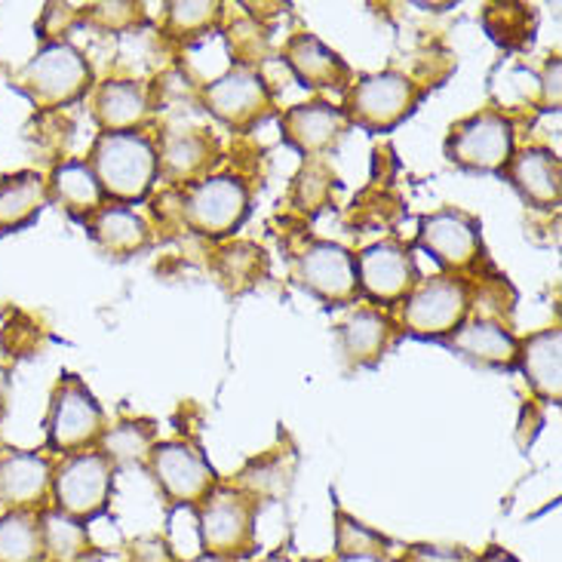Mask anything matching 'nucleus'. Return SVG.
<instances>
[{"label":"nucleus","instance_id":"nucleus-8","mask_svg":"<svg viewBox=\"0 0 562 562\" xmlns=\"http://www.w3.org/2000/svg\"><path fill=\"white\" fill-rule=\"evenodd\" d=\"M471 314V292L456 274L418 280L403 299V333L422 341H446Z\"/></svg>","mask_w":562,"mask_h":562},{"label":"nucleus","instance_id":"nucleus-1","mask_svg":"<svg viewBox=\"0 0 562 562\" xmlns=\"http://www.w3.org/2000/svg\"><path fill=\"white\" fill-rule=\"evenodd\" d=\"M90 169L105 200L117 206H136L148 198L160 176V151L138 130L130 133H99L92 142Z\"/></svg>","mask_w":562,"mask_h":562},{"label":"nucleus","instance_id":"nucleus-25","mask_svg":"<svg viewBox=\"0 0 562 562\" xmlns=\"http://www.w3.org/2000/svg\"><path fill=\"white\" fill-rule=\"evenodd\" d=\"M49 200L59 203L65 213L80 222H90L92 215L105 206V194L95 182L92 169L87 160H65L53 169V176L46 179Z\"/></svg>","mask_w":562,"mask_h":562},{"label":"nucleus","instance_id":"nucleus-34","mask_svg":"<svg viewBox=\"0 0 562 562\" xmlns=\"http://www.w3.org/2000/svg\"><path fill=\"white\" fill-rule=\"evenodd\" d=\"M560 59L550 56L548 65H544V77H541V102L548 111H557L560 108Z\"/></svg>","mask_w":562,"mask_h":562},{"label":"nucleus","instance_id":"nucleus-21","mask_svg":"<svg viewBox=\"0 0 562 562\" xmlns=\"http://www.w3.org/2000/svg\"><path fill=\"white\" fill-rule=\"evenodd\" d=\"M394 341V323L387 314L375 307H357L341 326H338V345L345 360L353 369H372L381 363Z\"/></svg>","mask_w":562,"mask_h":562},{"label":"nucleus","instance_id":"nucleus-7","mask_svg":"<svg viewBox=\"0 0 562 562\" xmlns=\"http://www.w3.org/2000/svg\"><path fill=\"white\" fill-rule=\"evenodd\" d=\"M259 502L246 492L213 488V495L198 507V538L203 553L240 560L256 548Z\"/></svg>","mask_w":562,"mask_h":562},{"label":"nucleus","instance_id":"nucleus-9","mask_svg":"<svg viewBox=\"0 0 562 562\" xmlns=\"http://www.w3.org/2000/svg\"><path fill=\"white\" fill-rule=\"evenodd\" d=\"M249 210L252 191L237 176H206L184 188L182 218L200 237H228L249 218Z\"/></svg>","mask_w":562,"mask_h":562},{"label":"nucleus","instance_id":"nucleus-10","mask_svg":"<svg viewBox=\"0 0 562 562\" xmlns=\"http://www.w3.org/2000/svg\"><path fill=\"white\" fill-rule=\"evenodd\" d=\"M145 464H148V473L160 488V495L176 507H194L198 510L218 486L213 464L206 461L198 446L184 440L154 442L151 456Z\"/></svg>","mask_w":562,"mask_h":562},{"label":"nucleus","instance_id":"nucleus-36","mask_svg":"<svg viewBox=\"0 0 562 562\" xmlns=\"http://www.w3.org/2000/svg\"><path fill=\"white\" fill-rule=\"evenodd\" d=\"M473 562H519V560L510 553V550L492 544L488 550H483V557H473Z\"/></svg>","mask_w":562,"mask_h":562},{"label":"nucleus","instance_id":"nucleus-39","mask_svg":"<svg viewBox=\"0 0 562 562\" xmlns=\"http://www.w3.org/2000/svg\"><path fill=\"white\" fill-rule=\"evenodd\" d=\"M259 562H292L289 557H283V553H271V557H265V560Z\"/></svg>","mask_w":562,"mask_h":562},{"label":"nucleus","instance_id":"nucleus-29","mask_svg":"<svg viewBox=\"0 0 562 562\" xmlns=\"http://www.w3.org/2000/svg\"><path fill=\"white\" fill-rule=\"evenodd\" d=\"M391 538H384L375 529L363 526L360 519H353L345 510L335 514V553L341 560H372L387 562L391 560Z\"/></svg>","mask_w":562,"mask_h":562},{"label":"nucleus","instance_id":"nucleus-15","mask_svg":"<svg viewBox=\"0 0 562 562\" xmlns=\"http://www.w3.org/2000/svg\"><path fill=\"white\" fill-rule=\"evenodd\" d=\"M280 130L289 148H295L304 157H319L350 130L345 111L329 102H304L292 105L280 114Z\"/></svg>","mask_w":562,"mask_h":562},{"label":"nucleus","instance_id":"nucleus-24","mask_svg":"<svg viewBox=\"0 0 562 562\" xmlns=\"http://www.w3.org/2000/svg\"><path fill=\"white\" fill-rule=\"evenodd\" d=\"M49 203L46 179L34 169H22L0 179V237L15 234L37 222Z\"/></svg>","mask_w":562,"mask_h":562},{"label":"nucleus","instance_id":"nucleus-31","mask_svg":"<svg viewBox=\"0 0 562 562\" xmlns=\"http://www.w3.org/2000/svg\"><path fill=\"white\" fill-rule=\"evenodd\" d=\"M218 15H222V7L210 3V0H176L167 7L169 29L176 34H188V37L191 34H210Z\"/></svg>","mask_w":562,"mask_h":562},{"label":"nucleus","instance_id":"nucleus-2","mask_svg":"<svg viewBox=\"0 0 562 562\" xmlns=\"http://www.w3.org/2000/svg\"><path fill=\"white\" fill-rule=\"evenodd\" d=\"M13 83L31 105L53 111V108L75 105L90 92L92 68L75 44L59 41V44L41 46L19 68Z\"/></svg>","mask_w":562,"mask_h":562},{"label":"nucleus","instance_id":"nucleus-33","mask_svg":"<svg viewBox=\"0 0 562 562\" xmlns=\"http://www.w3.org/2000/svg\"><path fill=\"white\" fill-rule=\"evenodd\" d=\"M400 562H473L464 548H440V544H412L403 550Z\"/></svg>","mask_w":562,"mask_h":562},{"label":"nucleus","instance_id":"nucleus-38","mask_svg":"<svg viewBox=\"0 0 562 562\" xmlns=\"http://www.w3.org/2000/svg\"><path fill=\"white\" fill-rule=\"evenodd\" d=\"M188 562H234V560H225V557H213V553H200V557H194V560Z\"/></svg>","mask_w":562,"mask_h":562},{"label":"nucleus","instance_id":"nucleus-23","mask_svg":"<svg viewBox=\"0 0 562 562\" xmlns=\"http://www.w3.org/2000/svg\"><path fill=\"white\" fill-rule=\"evenodd\" d=\"M151 111V99L145 83L138 80H105L95 99H92V114L102 133H130L138 130L142 121Z\"/></svg>","mask_w":562,"mask_h":562},{"label":"nucleus","instance_id":"nucleus-11","mask_svg":"<svg viewBox=\"0 0 562 562\" xmlns=\"http://www.w3.org/2000/svg\"><path fill=\"white\" fill-rule=\"evenodd\" d=\"M295 283L323 304H350L360 295L357 256L333 240H311L295 256Z\"/></svg>","mask_w":562,"mask_h":562},{"label":"nucleus","instance_id":"nucleus-26","mask_svg":"<svg viewBox=\"0 0 562 562\" xmlns=\"http://www.w3.org/2000/svg\"><path fill=\"white\" fill-rule=\"evenodd\" d=\"M160 151V176H167L172 182L194 184L210 176V167L215 160L213 138L200 136V133H179L164 142Z\"/></svg>","mask_w":562,"mask_h":562},{"label":"nucleus","instance_id":"nucleus-4","mask_svg":"<svg viewBox=\"0 0 562 562\" xmlns=\"http://www.w3.org/2000/svg\"><path fill=\"white\" fill-rule=\"evenodd\" d=\"M422 102V87L400 71H379L353 80L345 90V117L366 133H391Z\"/></svg>","mask_w":562,"mask_h":562},{"label":"nucleus","instance_id":"nucleus-27","mask_svg":"<svg viewBox=\"0 0 562 562\" xmlns=\"http://www.w3.org/2000/svg\"><path fill=\"white\" fill-rule=\"evenodd\" d=\"M0 562H46L41 510H10L0 517Z\"/></svg>","mask_w":562,"mask_h":562},{"label":"nucleus","instance_id":"nucleus-6","mask_svg":"<svg viewBox=\"0 0 562 562\" xmlns=\"http://www.w3.org/2000/svg\"><path fill=\"white\" fill-rule=\"evenodd\" d=\"M517 151L514 121L502 111H476L471 117L458 121L446 136V157L464 172L498 176L507 169Z\"/></svg>","mask_w":562,"mask_h":562},{"label":"nucleus","instance_id":"nucleus-20","mask_svg":"<svg viewBox=\"0 0 562 562\" xmlns=\"http://www.w3.org/2000/svg\"><path fill=\"white\" fill-rule=\"evenodd\" d=\"M522 375L529 381L535 396L544 403H560L562 400V333L560 326H550L541 333H532L519 341V363Z\"/></svg>","mask_w":562,"mask_h":562},{"label":"nucleus","instance_id":"nucleus-12","mask_svg":"<svg viewBox=\"0 0 562 562\" xmlns=\"http://www.w3.org/2000/svg\"><path fill=\"white\" fill-rule=\"evenodd\" d=\"M203 105L215 121H222L231 130H246L259 123L265 114H271L274 95L256 68L234 65L203 87Z\"/></svg>","mask_w":562,"mask_h":562},{"label":"nucleus","instance_id":"nucleus-3","mask_svg":"<svg viewBox=\"0 0 562 562\" xmlns=\"http://www.w3.org/2000/svg\"><path fill=\"white\" fill-rule=\"evenodd\" d=\"M114 476H117V468L99 449L65 456L49 476V495L56 504L53 510L90 526L92 519L105 517L111 507Z\"/></svg>","mask_w":562,"mask_h":562},{"label":"nucleus","instance_id":"nucleus-22","mask_svg":"<svg viewBox=\"0 0 562 562\" xmlns=\"http://www.w3.org/2000/svg\"><path fill=\"white\" fill-rule=\"evenodd\" d=\"M92 244L114 259H133L151 246V228L148 222L136 215L130 206H102L87 222Z\"/></svg>","mask_w":562,"mask_h":562},{"label":"nucleus","instance_id":"nucleus-28","mask_svg":"<svg viewBox=\"0 0 562 562\" xmlns=\"http://www.w3.org/2000/svg\"><path fill=\"white\" fill-rule=\"evenodd\" d=\"M41 529L49 562H83L90 557V535L83 522L68 519L59 510H41Z\"/></svg>","mask_w":562,"mask_h":562},{"label":"nucleus","instance_id":"nucleus-37","mask_svg":"<svg viewBox=\"0 0 562 562\" xmlns=\"http://www.w3.org/2000/svg\"><path fill=\"white\" fill-rule=\"evenodd\" d=\"M7 387H10V375H7V369L0 366V415H3V403H7Z\"/></svg>","mask_w":562,"mask_h":562},{"label":"nucleus","instance_id":"nucleus-14","mask_svg":"<svg viewBox=\"0 0 562 562\" xmlns=\"http://www.w3.org/2000/svg\"><path fill=\"white\" fill-rule=\"evenodd\" d=\"M418 283V268L409 246L396 240H379L357 256V286L366 299L379 304H396Z\"/></svg>","mask_w":562,"mask_h":562},{"label":"nucleus","instance_id":"nucleus-5","mask_svg":"<svg viewBox=\"0 0 562 562\" xmlns=\"http://www.w3.org/2000/svg\"><path fill=\"white\" fill-rule=\"evenodd\" d=\"M105 434V409L77 375H61L46 412V449L61 458L99 446Z\"/></svg>","mask_w":562,"mask_h":562},{"label":"nucleus","instance_id":"nucleus-32","mask_svg":"<svg viewBox=\"0 0 562 562\" xmlns=\"http://www.w3.org/2000/svg\"><path fill=\"white\" fill-rule=\"evenodd\" d=\"M90 15L99 25H105V29L123 31L126 25H133V22L142 19V7L138 3H99V7H92Z\"/></svg>","mask_w":562,"mask_h":562},{"label":"nucleus","instance_id":"nucleus-30","mask_svg":"<svg viewBox=\"0 0 562 562\" xmlns=\"http://www.w3.org/2000/svg\"><path fill=\"white\" fill-rule=\"evenodd\" d=\"M154 442H157V430L151 422H121V425L105 427L99 440V452H105L114 468L136 464V461H148Z\"/></svg>","mask_w":562,"mask_h":562},{"label":"nucleus","instance_id":"nucleus-18","mask_svg":"<svg viewBox=\"0 0 562 562\" xmlns=\"http://www.w3.org/2000/svg\"><path fill=\"white\" fill-rule=\"evenodd\" d=\"M507 182L514 184L519 198L532 210H557L562 200V167L560 157L550 148L529 145L522 151H514L510 164L504 169Z\"/></svg>","mask_w":562,"mask_h":562},{"label":"nucleus","instance_id":"nucleus-17","mask_svg":"<svg viewBox=\"0 0 562 562\" xmlns=\"http://www.w3.org/2000/svg\"><path fill=\"white\" fill-rule=\"evenodd\" d=\"M283 61L304 90H348V83H353L348 61L307 31L289 37Z\"/></svg>","mask_w":562,"mask_h":562},{"label":"nucleus","instance_id":"nucleus-19","mask_svg":"<svg viewBox=\"0 0 562 562\" xmlns=\"http://www.w3.org/2000/svg\"><path fill=\"white\" fill-rule=\"evenodd\" d=\"M53 464L37 452L3 449L0 452V502L13 510H34L49 492Z\"/></svg>","mask_w":562,"mask_h":562},{"label":"nucleus","instance_id":"nucleus-13","mask_svg":"<svg viewBox=\"0 0 562 562\" xmlns=\"http://www.w3.org/2000/svg\"><path fill=\"white\" fill-rule=\"evenodd\" d=\"M418 246L430 259L440 265L442 271H468L483 256V234H480V218L461 210H437L422 218L418 228Z\"/></svg>","mask_w":562,"mask_h":562},{"label":"nucleus","instance_id":"nucleus-16","mask_svg":"<svg viewBox=\"0 0 562 562\" xmlns=\"http://www.w3.org/2000/svg\"><path fill=\"white\" fill-rule=\"evenodd\" d=\"M442 345L458 357L483 366V369L510 372L519 363V338L510 329H504L502 323L488 317L464 319Z\"/></svg>","mask_w":562,"mask_h":562},{"label":"nucleus","instance_id":"nucleus-35","mask_svg":"<svg viewBox=\"0 0 562 562\" xmlns=\"http://www.w3.org/2000/svg\"><path fill=\"white\" fill-rule=\"evenodd\" d=\"M133 562H172V553L164 541H148V544H142L136 553V560Z\"/></svg>","mask_w":562,"mask_h":562}]
</instances>
